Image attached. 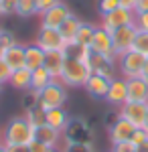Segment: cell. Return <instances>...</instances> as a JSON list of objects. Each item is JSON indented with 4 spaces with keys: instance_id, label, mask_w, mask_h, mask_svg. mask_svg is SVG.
<instances>
[{
    "instance_id": "39",
    "label": "cell",
    "mask_w": 148,
    "mask_h": 152,
    "mask_svg": "<svg viewBox=\"0 0 148 152\" xmlns=\"http://www.w3.org/2000/svg\"><path fill=\"white\" fill-rule=\"evenodd\" d=\"M29 146H31V152H47V150H49V146H47V144H43V142H39V140L31 142Z\"/></svg>"
},
{
    "instance_id": "12",
    "label": "cell",
    "mask_w": 148,
    "mask_h": 152,
    "mask_svg": "<svg viewBox=\"0 0 148 152\" xmlns=\"http://www.w3.org/2000/svg\"><path fill=\"white\" fill-rule=\"evenodd\" d=\"M136 132V126L130 124L124 118H118L114 124L108 128V134H110V142L112 146L114 144H120V142H132V136Z\"/></svg>"
},
{
    "instance_id": "20",
    "label": "cell",
    "mask_w": 148,
    "mask_h": 152,
    "mask_svg": "<svg viewBox=\"0 0 148 152\" xmlns=\"http://www.w3.org/2000/svg\"><path fill=\"white\" fill-rule=\"evenodd\" d=\"M83 20H79L75 14H69L67 18L63 20V24L59 26V33L63 35V39L67 41L69 45H73L75 43V35H77V31H79V26Z\"/></svg>"
},
{
    "instance_id": "2",
    "label": "cell",
    "mask_w": 148,
    "mask_h": 152,
    "mask_svg": "<svg viewBox=\"0 0 148 152\" xmlns=\"http://www.w3.org/2000/svg\"><path fill=\"white\" fill-rule=\"evenodd\" d=\"M91 77V67L87 63L79 61L77 57H71L67 55L65 59V65H63V73H61V79L65 87H83L87 79Z\"/></svg>"
},
{
    "instance_id": "51",
    "label": "cell",
    "mask_w": 148,
    "mask_h": 152,
    "mask_svg": "<svg viewBox=\"0 0 148 152\" xmlns=\"http://www.w3.org/2000/svg\"><path fill=\"white\" fill-rule=\"evenodd\" d=\"M0 31H2V28H0Z\"/></svg>"
},
{
    "instance_id": "17",
    "label": "cell",
    "mask_w": 148,
    "mask_h": 152,
    "mask_svg": "<svg viewBox=\"0 0 148 152\" xmlns=\"http://www.w3.org/2000/svg\"><path fill=\"white\" fill-rule=\"evenodd\" d=\"M128 102L148 104V81L142 77L128 79Z\"/></svg>"
},
{
    "instance_id": "49",
    "label": "cell",
    "mask_w": 148,
    "mask_h": 152,
    "mask_svg": "<svg viewBox=\"0 0 148 152\" xmlns=\"http://www.w3.org/2000/svg\"><path fill=\"white\" fill-rule=\"evenodd\" d=\"M0 91H2V83H0Z\"/></svg>"
},
{
    "instance_id": "28",
    "label": "cell",
    "mask_w": 148,
    "mask_h": 152,
    "mask_svg": "<svg viewBox=\"0 0 148 152\" xmlns=\"http://www.w3.org/2000/svg\"><path fill=\"white\" fill-rule=\"evenodd\" d=\"M21 104H23L24 112H26V110H33V107H37V105H39V91L26 89V91L23 94V97H21Z\"/></svg>"
},
{
    "instance_id": "33",
    "label": "cell",
    "mask_w": 148,
    "mask_h": 152,
    "mask_svg": "<svg viewBox=\"0 0 148 152\" xmlns=\"http://www.w3.org/2000/svg\"><path fill=\"white\" fill-rule=\"evenodd\" d=\"M0 6H2V16L16 14V0H0Z\"/></svg>"
},
{
    "instance_id": "1",
    "label": "cell",
    "mask_w": 148,
    "mask_h": 152,
    "mask_svg": "<svg viewBox=\"0 0 148 152\" xmlns=\"http://www.w3.org/2000/svg\"><path fill=\"white\" fill-rule=\"evenodd\" d=\"M2 144L4 146H29L37 140V128L26 122L24 116L12 118L2 130Z\"/></svg>"
},
{
    "instance_id": "45",
    "label": "cell",
    "mask_w": 148,
    "mask_h": 152,
    "mask_svg": "<svg viewBox=\"0 0 148 152\" xmlns=\"http://www.w3.org/2000/svg\"><path fill=\"white\" fill-rule=\"evenodd\" d=\"M0 152H8V148H6L4 144H0Z\"/></svg>"
},
{
    "instance_id": "48",
    "label": "cell",
    "mask_w": 148,
    "mask_h": 152,
    "mask_svg": "<svg viewBox=\"0 0 148 152\" xmlns=\"http://www.w3.org/2000/svg\"><path fill=\"white\" fill-rule=\"evenodd\" d=\"M0 16H2V6H0Z\"/></svg>"
},
{
    "instance_id": "13",
    "label": "cell",
    "mask_w": 148,
    "mask_h": 152,
    "mask_svg": "<svg viewBox=\"0 0 148 152\" xmlns=\"http://www.w3.org/2000/svg\"><path fill=\"white\" fill-rule=\"evenodd\" d=\"M69 14H73V12L69 10L67 4H65V2H57L53 8H49L47 12H43V14H41V16H43L41 26H45V28H59Z\"/></svg>"
},
{
    "instance_id": "34",
    "label": "cell",
    "mask_w": 148,
    "mask_h": 152,
    "mask_svg": "<svg viewBox=\"0 0 148 152\" xmlns=\"http://www.w3.org/2000/svg\"><path fill=\"white\" fill-rule=\"evenodd\" d=\"M138 31H142V33H148V12H140L136 14V20H134Z\"/></svg>"
},
{
    "instance_id": "40",
    "label": "cell",
    "mask_w": 148,
    "mask_h": 152,
    "mask_svg": "<svg viewBox=\"0 0 148 152\" xmlns=\"http://www.w3.org/2000/svg\"><path fill=\"white\" fill-rule=\"evenodd\" d=\"M120 2V6L126 8V10H136V2L138 0H118Z\"/></svg>"
},
{
    "instance_id": "22",
    "label": "cell",
    "mask_w": 148,
    "mask_h": 152,
    "mask_svg": "<svg viewBox=\"0 0 148 152\" xmlns=\"http://www.w3.org/2000/svg\"><path fill=\"white\" fill-rule=\"evenodd\" d=\"M61 134L63 132H59V130L51 128V126H41V128H37V140L47 144L49 148H57L59 140H61Z\"/></svg>"
},
{
    "instance_id": "37",
    "label": "cell",
    "mask_w": 148,
    "mask_h": 152,
    "mask_svg": "<svg viewBox=\"0 0 148 152\" xmlns=\"http://www.w3.org/2000/svg\"><path fill=\"white\" fill-rule=\"evenodd\" d=\"M57 2H61V0H37V14L47 12L49 8H53Z\"/></svg>"
},
{
    "instance_id": "50",
    "label": "cell",
    "mask_w": 148,
    "mask_h": 152,
    "mask_svg": "<svg viewBox=\"0 0 148 152\" xmlns=\"http://www.w3.org/2000/svg\"><path fill=\"white\" fill-rule=\"evenodd\" d=\"M0 144H2V136H0Z\"/></svg>"
},
{
    "instance_id": "10",
    "label": "cell",
    "mask_w": 148,
    "mask_h": 152,
    "mask_svg": "<svg viewBox=\"0 0 148 152\" xmlns=\"http://www.w3.org/2000/svg\"><path fill=\"white\" fill-rule=\"evenodd\" d=\"M120 118L128 120L130 124H134L136 128H144L148 114V104H140V102H126L120 110Z\"/></svg>"
},
{
    "instance_id": "14",
    "label": "cell",
    "mask_w": 148,
    "mask_h": 152,
    "mask_svg": "<svg viewBox=\"0 0 148 152\" xmlns=\"http://www.w3.org/2000/svg\"><path fill=\"white\" fill-rule=\"evenodd\" d=\"M116 65H118V61H114V59L97 55V53H91V61H89L91 73L108 77V79H114L116 77Z\"/></svg>"
},
{
    "instance_id": "27",
    "label": "cell",
    "mask_w": 148,
    "mask_h": 152,
    "mask_svg": "<svg viewBox=\"0 0 148 152\" xmlns=\"http://www.w3.org/2000/svg\"><path fill=\"white\" fill-rule=\"evenodd\" d=\"M16 14L23 18L37 14V0H16Z\"/></svg>"
},
{
    "instance_id": "24",
    "label": "cell",
    "mask_w": 148,
    "mask_h": 152,
    "mask_svg": "<svg viewBox=\"0 0 148 152\" xmlns=\"http://www.w3.org/2000/svg\"><path fill=\"white\" fill-rule=\"evenodd\" d=\"M51 81H55V79L49 75V71L45 67H39V69H34L31 73V89L33 91H43Z\"/></svg>"
},
{
    "instance_id": "30",
    "label": "cell",
    "mask_w": 148,
    "mask_h": 152,
    "mask_svg": "<svg viewBox=\"0 0 148 152\" xmlns=\"http://www.w3.org/2000/svg\"><path fill=\"white\" fill-rule=\"evenodd\" d=\"M63 152H95L93 144H85V142H65Z\"/></svg>"
},
{
    "instance_id": "47",
    "label": "cell",
    "mask_w": 148,
    "mask_h": 152,
    "mask_svg": "<svg viewBox=\"0 0 148 152\" xmlns=\"http://www.w3.org/2000/svg\"><path fill=\"white\" fill-rule=\"evenodd\" d=\"M144 130L148 132V114H146V122H144Z\"/></svg>"
},
{
    "instance_id": "43",
    "label": "cell",
    "mask_w": 148,
    "mask_h": 152,
    "mask_svg": "<svg viewBox=\"0 0 148 152\" xmlns=\"http://www.w3.org/2000/svg\"><path fill=\"white\" fill-rule=\"evenodd\" d=\"M140 77L148 81V57H146V63H144V69H142V75H140Z\"/></svg>"
},
{
    "instance_id": "15",
    "label": "cell",
    "mask_w": 148,
    "mask_h": 152,
    "mask_svg": "<svg viewBox=\"0 0 148 152\" xmlns=\"http://www.w3.org/2000/svg\"><path fill=\"white\" fill-rule=\"evenodd\" d=\"M65 59H67V51H53V53H45V67L49 71V75L53 79H61V73H63V65H65Z\"/></svg>"
},
{
    "instance_id": "32",
    "label": "cell",
    "mask_w": 148,
    "mask_h": 152,
    "mask_svg": "<svg viewBox=\"0 0 148 152\" xmlns=\"http://www.w3.org/2000/svg\"><path fill=\"white\" fill-rule=\"evenodd\" d=\"M97 8H100V14H108V12H114L116 8H120V2L118 0H100V4H97Z\"/></svg>"
},
{
    "instance_id": "46",
    "label": "cell",
    "mask_w": 148,
    "mask_h": 152,
    "mask_svg": "<svg viewBox=\"0 0 148 152\" xmlns=\"http://www.w3.org/2000/svg\"><path fill=\"white\" fill-rule=\"evenodd\" d=\"M47 152H63V150H59V148H49Z\"/></svg>"
},
{
    "instance_id": "9",
    "label": "cell",
    "mask_w": 148,
    "mask_h": 152,
    "mask_svg": "<svg viewBox=\"0 0 148 152\" xmlns=\"http://www.w3.org/2000/svg\"><path fill=\"white\" fill-rule=\"evenodd\" d=\"M89 49H91V53H97V55H103V57H110L114 61H118V55L114 51V43H112V33H108L102 26L95 28V35H93Z\"/></svg>"
},
{
    "instance_id": "44",
    "label": "cell",
    "mask_w": 148,
    "mask_h": 152,
    "mask_svg": "<svg viewBox=\"0 0 148 152\" xmlns=\"http://www.w3.org/2000/svg\"><path fill=\"white\" fill-rule=\"evenodd\" d=\"M136 152H148V142H144V144L136 146Z\"/></svg>"
},
{
    "instance_id": "36",
    "label": "cell",
    "mask_w": 148,
    "mask_h": 152,
    "mask_svg": "<svg viewBox=\"0 0 148 152\" xmlns=\"http://www.w3.org/2000/svg\"><path fill=\"white\" fill-rule=\"evenodd\" d=\"M132 142H134V146H140V144L148 142V132L144 128H136L134 136H132Z\"/></svg>"
},
{
    "instance_id": "31",
    "label": "cell",
    "mask_w": 148,
    "mask_h": 152,
    "mask_svg": "<svg viewBox=\"0 0 148 152\" xmlns=\"http://www.w3.org/2000/svg\"><path fill=\"white\" fill-rule=\"evenodd\" d=\"M12 45H16V39L12 35L10 31H0V53H4L6 49H10Z\"/></svg>"
},
{
    "instance_id": "42",
    "label": "cell",
    "mask_w": 148,
    "mask_h": 152,
    "mask_svg": "<svg viewBox=\"0 0 148 152\" xmlns=\"http://www.w3.org/2000/svg\"><path fill=\"white\" fill-rule=\"evenodd\" d=\"M8 152H31V146H6Z\"/></svg>"
},
{
    "instance_id": "23",
    "label": "cell",
    "mask_w": 148,
    "mask_h": 152,
    "mask_svg": "<svg viewBox=\"0 0 148 152\" xmlns=\"http://www.w3.org/2000/svg\"><path fill=\"white\" fill-rule=\"evenodd\" d=\"M31 73H33V71L26 69V67H23V69H14L8 83H10L16 91H26V89H31Z\"/></svg>"
},
{
    "instance_id": "29",
    "label": "cell",
    "mask_w": 148,
    "mask_h": 152,
    "mask_svg": "<svg viewBox=\"0 0 148 152\" xmlns=\"http://www.w3.org/2000/svg\"><path fill=\"white\" fill-rule=\"evenodd\" d=\"M134 51L138 53H142L144 57H148V33H142V31H138L136 39H134Z\"/></svg>"
},
{
    "instance_id": "5",
    "label": "cell",
    "mask_w": 148,
    "mask_h": 152,
    "mask_svg": "<svg viewBox=\"0 0 148 152\" xmlns=\"http://www.w3.org/2000/svg\"><path fill=\"white\" fill-rule=\"evenodd\" d=\"M65 142H85V144H93L95 132L83 118H71L67 128L63 132Z\"/></svg>"
},
{
    "instance_id": "8",
    "label": "cell",
    "mask_w": 148,
    "mask_h": 152,
    "mask_svg": "<svg viewBox=\"0 0 148 152\" xmlns=\"http://www.w3.org/2000/svg\"><path fill=\"white\" fill-rule=\"evenodd\" d=\"M136 35H138L136 24H128V26H122V28H116L112 33V43H114V51L118 57L128 53V51H132Z\"/></svg>"
},
{
    "instance_id": "18",
    "label": "cell",
    "mask_w": 148,
    "mask_h": 152,
    "mask_svg": "<svg viewBox=\"0 0 148 152\" xmlns=\"http://www.w3.org/2000/svg\"><path fill=\"white\" fill-rule=\"evenodd\" d=\"M24 49L26 47H23V45H12L10 49H6L4 53H0V59L10 67L12 71L14 69H23L24 65H26V59H24Z\"/></svg>"
},
{
    "instance_id": "25",
    "label": "cell",
    "mask_w": 148,
    "mask_h": 152,
    "mask_svg": "<svg viewBox=\"0 0 148 152\" xmlns=\"http://www.w3.org/2000/svg\"><path fill=\"white\" fill-rule=\"evenodd\" d=\"M95 28L91 23H81L79 31L75 35V45H81V47H89L91 41H93V35H95Z\"/></svg>"
},
{
    "instance_id": "16",
    "label": "cell",
    "mask_w": 148,
    "mask_h": 152,
    "mask_svg": "<svg viewBox=\"0 0 148 152\" xmlns=\"http://www.w3.org/2000/svg\"><path fill=\"white\" fill-rule=\"evenodd\" d=\"M110 81H112V79L91 73V77L87 79V83H85L83 87H85V91H87L91 97H95V99H106L108 89H110Z\"/></svg>"
},
{
    "instance_id": "35",
    "label": "cell",
    "mask_w": 148,
    "mask_h": 152,
    "mask_svg": "<svg viewBox=\"0 0 148 152\" xmlns=\"http://www.w3.org/2000/svg\"><path fill=\"white\" fill-rule=\"evenodd\" d=\"M10 77H12V69L2 61V59H0V83H2V85L8 83V81H10Z\"/></svg>"
},
{
    "instance_id": "41",
    "label": "cell",
    "mask_w": 148,
    "mask_h": 152,
    "mask_svg": "<svg viewBox=\"0 0 148 152\" xmlns=\"http://www.w3.org/2000/svg\"><path fill=\"white\" fill-rule=\"evenodd\" d=\"M136 14H140V12H148V0H138L136 2Z\"/></svg>"
},
{
    "instance_id": "4",
    "label": "cell",
    "mask_w": 148,
    "mask_h": 152,
    "mask_svg": "<svg viewBox=\"0 0 148 152\" xmlns=\"http://www.w3.org/2000/svg\"><path fill=\"white\" fill-rule=\"evenodd\" d=\"M144 63H146V57L132 49V51H128V53L118 57V71H120V75L124 79L140 77L142 69H144Z\"/></svg>"
},
{
    "instance_id": "3",
    "label": "cell",
    "mask_w": 148,
    "mask_h": 152,
    "mask_svg": "<svg viewBox=\"0 0 148 152\" xmlns=\"http://www.w3.org/2000/svg\"><path fill=\"white\" fill-rule=\"evenodd\" d=\"M67 102V87L61 81H51L43 91H39V107L41 110H55V107H63Z\"/></svg>"
},
{
    "instance_id": "7",
    "label": "cell",
    "mask_w": 148,
    "mask_h": 152,
    "mask_svg": "<svg viewBox=\"0 0 148 152\" xmlns=\"http://www.w3.org/2000/svg\"><path fill=\"white\" fill-rule=\"evenodd\" d=\"M136 20V12L134 10H126V8H116L114 12H108L102 16V28H106L108 33H114L116 28H122L128 24H134Z\"/></svg>"
},
{
    "instance_id": "26",
    "label": "cell",
    "mask_w": 148,
    "mask_h": 152,
    "mask_svg": "<svg viewBox=\"0 0 148 152\" xmlns=\"http://www.w3.org/2000/svg\"><path fill=\"white\" fill-rule=\"evenodd\" d=\"M24 118H26V122L34 126V128H41V126H45V110H41L39 105L33 107V110H26L24 112Z\"/></svg>"
},
{
    "instance_id": "19",
    "label": "cell",
    "mask_w": 148,
    "mask_h": 152,
    "mask_svg": "<svg viewBox=\"0 0 148 152\" xmlns=\"http://www.w3.org/2000/svg\"><path fill=\"white\" fill-rule=\"evenodd\" d=\"M69 114L63 110V107H55V110H47L45 112V124L47 126H51V128L59 130V132H65L69 124Z\"/></svg>"
},
{
    "instance_id": "21",
    "label": "cell",
    "mask_w": 148,
    "mask_h": 152,
    "mask_svg": "<svg viewBox=\"0 0 148 152\" xmlns=\"http://www.w3.org/2000/svg\"><path fill=\"white\" fill-rule=\"evenodd\" d=\"M24 59H26V69H39V67H43L45 65V51L41 47H37V45H29V47L24 49Z\"/></svg>"
},
{
    "instance_id": "11",
    "label": "cell",
    "mask_w": 148,
    "mask_h": 152,
    "mask_svg": "<svg viewBox=\"0 0 148 152\" xmlns=\"http://www.w3.org/2000/svg\"><path fill=\"white\" fill-rule=\"evenodd\" d=\"M106 102L120 110L128 102V79H124V77H114L110 81V89H108V95H106Z\"/></svg>"
},
{
    "instance_id": "38",
    "label": "cell",
    "mask_w": 148,
    "mask_h": 152,
    "mask_svg": "<svg viewBox=\"0 0 148 152\" xmlns=\"http://www.w3.org/2000/svg\"><path fill=\"white\" fill-rule=\"evenodd\" d=\"M112 152H136V146L134 142H120L112 146Z\"/></svg>"
},
{
    "instance_id": "6",
    "label": "cell",
    "mask_w": 148,
    "mask_h": 152,
    "mask_svg": "<svg viewBox=\"0 0 148 152\" xmlns=\"http://www.w3.org/2000/svg\"><path fill=\"white\" fill-rule=\"evenodd\" d=\"M34 45L41 47L45 53H53V51H67L69 43L63 39V35L59 33V28H45L41 26L39 35L34 39Z\"/></svg>"
}]
</instances>
